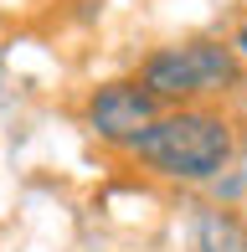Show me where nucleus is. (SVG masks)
<instances>
[{
  "label": "nucleus",
  "mask_w": 247,
  "mask_h": 252,
  "mask_svg": "<svg viewBox=\"0 0 247 252\" xmlns=\"http://www.w3.org/2000/svg\"><path fill=\"white\" fill-rule=\"evenodd\" d=\"M134 155H139L154 175H170V180H211L216 170L232 165V155H237V129H232L227 113L181 108V113L154 119L150 129L134 139Z\"/></svg>",
  "instance_id": "f257e3e1"
},
{
  "label": "nucleus",
  "mask_w": 247,
  "mask_h": 252,
  "mask_svg": "<svg viewBox=\"0 0 247 252\" xmlns=\"http://www.w3.org/2000/svg\"><path fill=\"white\" fill-rule=\"evenodd\" d=\"M242 77L237 52L221 41H185V47H165L144 62L139 88L154 103H185V98H211V93H232Z\"/></svg>",
  "instance_id": "f03ea898"
},
{
  "label": "nucleus",
  "mask_w": 247,
  "mask_h": 252,
  "mask_svg": "<svg viewBox=\"0 0 247 252\" xmlns=\"http://www.w3.org/2000/svg\"><path fill=\"white\" fill-rule=\"evenodd\" d=\"M154 119H160V103L144 93L139 83H108V88L93 93V103H88L93 134L108 139V144H124V150H134V139H139Z\"/></svg>",
  "instance_id": "7ed1b4c3"
},
{
  "label": "nucleus",
  "mask_w": 247,
  "mask_h": 252,
  "mask_svg": "<svg viewBox=\"0 0 247 252\" xmlns=\"http://www.w3.org/2000/svg\"><path fill=\"white\" fill-rule=\"evenodd\" d=\"M190 252H247V221L237 211L206 206L190 221Z\"/></svg>",
  "instance_id": "20e7f679"
},
{
  "label": "nucleus",
  "mask_w": 247,
  "mask_h": 252,
  "mask_svg": "<svg viewBox=\"0 0 247 252\" xmlns=\"http://www.w3.org/2000/svg\"><path fill=\"white\" fill-rule=\"evenodd\" d=\"M237 41H242V52H247V26H242V36H237Z\"/></svg>",
  "instance_id": "39448f33"
},
{
  "label": "nucleus",
  "mask_w": 247,
  "mask_h": 252,
  "mask_svg": "<svg viewBox=\"0 0 247 252\" xmlns=\"http://www.w3.org/2000/svg\"><path fill=\"white\" fill-rule=\"evenodd\" d=\"M242 165H247V155H242Z\"/></svg>",
  "instance_id": "423d86ee"
},
{
  "label": "nucleus",
  "mask_w": 247,
  "mask_h": 252,
  "mask_svg": "<svg viewBox=\"0 0 247 252\" xmlns=\"http://www.w3.org/2000/svg\"><path fill=\"white\" fill-rule=\"evenodd\" d=\"M242 221H247V216H242Z\"/></svg>",
  "instance_id": "0eeeda50"
}]
</instances>
